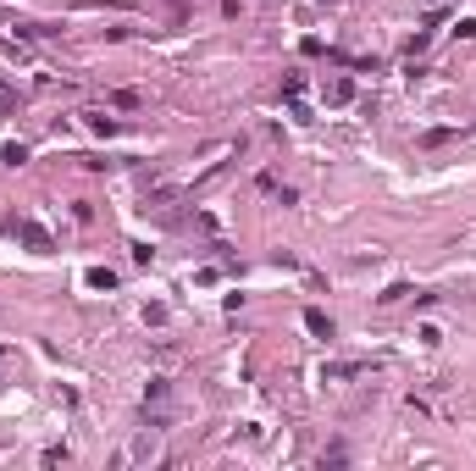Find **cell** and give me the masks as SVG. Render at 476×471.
I'll return each mask as SVG.
<instances>
[{"mask_svg":"<svg viewBox=\"0 0 476 471\" xmlns=\"http://www.w3.org/2000/svg\"><path fill=\"white\" fill-rule=\"evenodd\" d=\"M12 233L23 244H34V250H50V239H45V227L39 222H28V216H12Z\"/></svg>","mask_w":476,"mask_h":471,"instance_id":"obj_1","label":"cell"},{"mask_svg":"<svg viewBox=\"0 0 476 471\" xmlns=\"http://www.w3.org/2000/svg\"><path fill=\"white\" fill-rule=\"evenodd\" d=\"M305 327H310V333H316V338H333V322H327V316H321V311H305Z\"/></svg>","mask_w":476,"mask_h":471,"instance_id":"obj_2","label":"cell"}]
</instances>
